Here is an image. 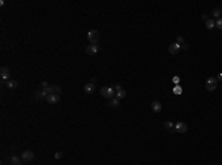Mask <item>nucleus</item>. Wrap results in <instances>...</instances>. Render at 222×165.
<instances>
[{"label":"nucleus","instance_id":"nucleus-1","mask_svg":"<svg viewBox=\"0 0 222 165\" xmlns=\"http://www.w3.org/2000/svg\"><path fill=\"white\" fill-rule=\"evenodd\" d=\"M99 33L96 31V30H90L89 33H87V40H89V43L90 44H98V41H99Z\"/></svg>","mask_w":222,"mask_h":165},{"label":"nucleus","instance_id":"nucleus-2","mask_svg":"<svg viewBox=\"0 0 222 165\" xmlns=\"http://www.w3.org/2000/svg\"><path fill=\"white\" fill-rule=\"evenodd\" d=\"M101 94L104 96V97H107V99H113L114 97V87H108V86H105V87H102L101 89Z\"/></svg>","mask_w":222,"mask_h":165},{"label":"nucleus","instance_id":"nucleus-3","mask_svg":"<svg viewBox=\"0 0 222 165\" xmlns=\"http://www.w3.org/2000/svg\"><path fill=\"white\" fill-rule=\"evenodd\" d=\"M218 83H219V81H218L215 77H209V78L206 80V89H207L209 91H213V90H216Z\"/></svg>","mask_w":222,"mask_h":165},{"label":"nucleus","instance_id":"nucleus-4","mask_svg":"<svg viewBox=\"0 0 222 165\" xmlns=\"http://www.w3.org/2000/svg\"><path fill=\"white\" fill-rule=\"evenodd\" d=\"M175 131H176V133L184 134V133H187V131H188V125H187L185 122L179 121V122H176V125H175Z\"/></svg>","mask_w":222,"mask_h":165},{"label":"nucleus","instance_id":"nucleus-5","mask_svg":"<svg viewBox=\"0 0 222 165\" xmlns=\"http://www.w3.org/2000/svg\"><path fill=\"white\" fill-rule=\"evenodd\" d=\"M21 159H22L24 162H30V161L34 159V153H33L31 150H24V152L21 153Z\"/></svg>","mask_w":222,"mask_h":165},{"label":"nucleus","instance_id":"nucleus-6","mask_svg":"<svg viewBox=\"0 0 222 165\" xmlns=\"http://www.w3.org/2000/svg\"><path fill=\"white\" fill-rule=\"evenodd\" d=\"M0 77H2V80H9V77H11L9 68H6V66H2V68H0Z\"/></svg>","mask_w":222,"mask_h":165},{"label":"nucleus","instance_id":"nucleus-7","mask_svg":"<svg viewBox=\"0 0 222 165\" xmlns=\"http://www.w3.org/2000/svg\"><path fill=\"white\" fill-rule=\"evenodd\" d=\"M179 50H181V44H179V43H172V44L169 46V53H170V55H176Z\"/></svg>","mask_w":222,"mask_h":165},{"label":"nucleus","instance_id":"nucleus-8","mask_svg":"<svg viewBox=\"0 0 222 165\" xmlns=\"http://www.w3.org/2000/svg\"><path fill=\"white\" fill-rule=\"evenodd\" d=\"M86 53L87 55H96L98 53V44H89L86 47Z\"/></svg>","mask_w":222,"mask_h":165},{"label":"nucleus","instance_id":"nucleus-9","mask_svg":"<svg viewBox=\"0 0 222 165\" xmlns=\"http://www.w3.org/2000/svg\"><path fill=\"white\" fill-rule=\"evenodd\" d=\"M46 102L48 103H58L59 102V94H49L46 97Z\"/></svg>","mask_w":222,"mask_h":165},{"label":"nucleus","instance_id":"nucleus-10","mask_svg":"<svg viewBox=\"0 0 222 165\" xmlns=\"http://www.w3.org/2000/svg\"><path fill=\"white\" fill-rule=\"evenodd\" d=\"M95 91V86H93V83H87L86 86H84V93L86 94H92Z\"/></svg>","mask_w":222,"mask_h":165},{"label":"nucleus","instance_id":"nucleus-11","mask_svg":"<svg viewBox=\"0 0 222 165\" xmlns=\"http://www.w3.org/2000/svg\"><path fill=\"white\" fill-rule=\"evenodd\" d=\"M151 109H153L154 112H160V111H161V103H160L159 100L151 102Z\"/></svg>","mask_w":222,"mask_h":165},{"label":"nucleus","instance_id":"nucleus-12","mask_svg":"<svg viewBox=\"0 0 222 165\" xmlns=\"http://www.w3.org/2000/svg\"><path fill=\"white\" fill-rule=\"evenodd\" d=\"M212 15L215 16V18H221V15H222V11H221V8H215L213 11H212Z\"/></svg>","mask_w":222,"mask_h":165},{"label":"nucleus","instance_id":"nucleus-13","mask_svg":"<svg viewBox=\"0 0 222 165\" xmlns=\"http://www.w3.org/2000/svg\"><path fill=\"white\" fill-rule=\"evenodd\" d=\"M126 94H128V93H126V90H123V89H122V90H119V91L116 93V97L120 100V99H125V97H126Z\"/></svg>","mask_w":222,"mask_h":165},{"label":"nucleus","instance_id":"nucleus-14","mask_svg":"<svg viewBox=\"0 0 222 165\" xmlns=\"http://www.w3.org/2000/svg\"><path fill=\"white\" fill-rule=\"evenodd\" d=\"M213 27H216V22H215L213 19H207V21H206V28H207V30H212Z\"/></svg>","mask_w":222,"mask_h":165},{"label":"nucleus","instance_id":"nucleus-15","mask_svg":"<svg viewBox=\"0 0 222 165\" xmlns=\"http://www.w3.org/2000/svg\"><path fill=\"white\" fill-rule=\"evenodd\" d=\"M6 86H8L9 89H17V87H18V83H17V81H14V80H8Z\"/></svg>","mask_w":222,"mask_h":165},{"label":"nucleus","instance_id":"nucleus-16","mask_svg":"<svg viewBox=\"0 0 222 165\" xmlns=\"http://www.w3.org/2000/svg\"><path fill=\"white\" fill-rule=\"evenodd\" d=\"M11 164H12V165H21V159H19L18 156L14 155V156L11 158Z\"/></svg>","mask_w":222,"mask_h":165},{"label":"nucleus","instance_id":"nucleus-17","mask_svg":"<svg viewBox=\"0 0 222 165\" xmlns=\"http://www.w3.org/2000/svg\"><path fill=\"white\" fill-rule=\"evenodd\" d=\"M119 99L117 97H113V99H111V108H119Z\"/></svg>","mask_w":222,"mask_h":165},{"label":"nucleus","instance_id":"nucleus-18","mask_svg":"<svg viewBox=\"0 0 222 165\" xmlns=\"http://www.w3.org/2000/svg\"><path fill=\"white\" fill-rule=\"evenodd\" d=\"M52 94H61V87L59 86H52Z\"/></svg>","mask_w":222,"mask_h":165},{"label":"nucleus","instance_id":"nucleus-19","mask_svg":"<svg viewBox=\"0 0 222 165\" xmlns=\"http://www.w3.org/2000/svg\"><path fill=\"white\" fill-rule=\"evenodd\" d=\"M164 128H167V130H170V131H175V130H172V128H173V124H172L170 121H166V122H164Z\"/></svg>","mask_w":222,"mask_h":165},{"label":"nucleus","instance_id":"nucleus-20","mask_svg":"<svg viewBox=\"0 0 222 165\" xmlns=\"http://www.w3.org/2000/svg\"><path fill=\"white\" fill-rule=\"evenodd\" d=\"M216 22V28H219V30H222V18H219L218 21H215Z\"/></svg>","mask_w":222,"mask_h":165},{"label":"nucleus","instance_id":"nucleus-21","mask_svg":"<svg viewBox=\"0 0 222 165\" xmlns=\"http://www.w3.org/2000/svg\"><path fill=\"white\" fill-rule=\"evenodd\" d=\"M61 156H62V153H61V152H56V153H55V159H59Z\"/></svg>","mask_w":222,"mask_h":165},{"label":"nucleus","instance_id":"nucleus-22","mask_svg":"<svg viewBox=\"0 0 222 165\" xmlns=\"http://www.w3.org/2000/svg\"><path fill=\"white\" fill-rule=\"evenodd\" d=\"M216 80H218V81H222V72H219V74H218Z\"/></svg>","mask_w":222,"mask_h":165},{"label":"nucleus","instance_id":"nucleus-23","mask_svg":"<svg viewBox=\"0 0 222 165\" xmlns=\"http://www.w3.org/2000/svg\"><path fill=\"white\" fill-rule=\"evenodd\" d=\"M181 49H182V50H187V49H188V46H187V44H184V43H182V44H181Z\"/></svg>","mask_w":222,"mask_h":165},{"label":"nucleus","instance_id":"nucleus-24","mask_svg":"<svg viewBox=\"0 0 222 165\" xmlns=\"http://www.w3.org/2000/svg\"><path fill=\"white\" fill-rule=\"evenodd\" d=\"M114 89H116V90H117V91H119V90H122V86H120V84H119V83H117V84H116V87H114Z\"/></svg>","mask_w":222,"mask_h":165},{"label":"nucleus","instance_id":"nucleus-25","mask_svg":"<svg viewBox=\"0 0 222 165\" xmlns=\"http://www.w3.org/2000/svg\"><path fill=\"white\" fill-rule=\"evenodd\" d=\"M42 87H43V89H46V87H49V86H48V83H46V81H43V83H42Z\"/></svg>","mask_w":222,"mask_h":165},{"label":"nucleus","instance_id":"nucleus-26","mask_svg":"<svg viewBox=\"0 0 222 165\" xmlns=\"http://www.w3.org/2000/svg\"><path fill=\"white\" fill-rule=\"evenodd\" d=\"M176 43H179V44H182V37H178V40H176Z\"/></svg>","mask_w":222,"mask_h":165},{"label":"nucleus","instance_id":"nucleus-27","mask_svg":"<svg viewBox=\"0 0 222 165\" xmlns=\"http://www.w3.org/2000/svg\"><path fill=\"white\" fill-rule=\"evenodd\" d=\"M133 165H138V164H133Z\"/></svg>","mask_w":222,"mask_h":165}]
</instances>
